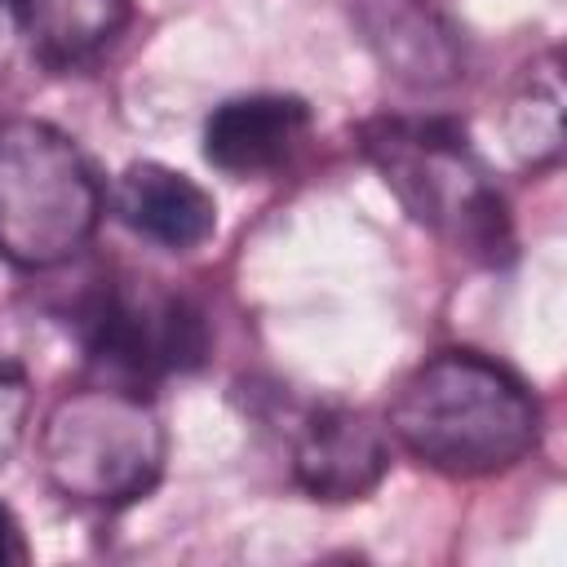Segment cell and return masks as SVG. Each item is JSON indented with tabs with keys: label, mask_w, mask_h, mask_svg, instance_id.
Returning <instances> with one entry per match:
<instances>
[{
	"label": "cell",
	"mask_w": 567,
	"mask_h": 567,
	"mask_svg": "<svg viewBox=\"0 0 567 567\" xmlns=\"http://www.w3.org/2000/svg\"><path fill=\"white\" fill-rule=\"evenodd\" d=\"M102 186L84 151L31 115L0 120V261L53 270L97 230Z\"/></svg>",
	"instance_id": "3957f363"
},
{
	"label": "cell",
	"mask_w": 567,
	"mask_h": 567,
	"mask_svg": "<svg viewBox=\"0 0 567 567\" xmlns=\"http://www.w3.org/2000/svg\"><path fill=\"white\" fill-rule=\"evenodd\" d=\"M359 22L394 75L412 84H439L456 75V40L425 0H372Z\"/></svg>",
	"instance_id": "30bf717a"
},
{
	"label": "cell",
	"mask_w": 567,
	"mask_h": 567,
	"mask_svg": "<svg viewBox=\"0 0 567 567\" xmlns=\"http://www.w3.org/2000/svg\"><path fill=\"white\" fill-rule=\"evenodd\" d=\"M164 421L142 390L102 381L62 394L40 425L44 478L80 505H128L159 483Z\"/></svg>",
	"instance_id": "277c9868"
},
{
	"label": "cell",
	"mask_w": 567,
	"mask_h": 567,
	"mask_svg": "<svg viewBox=\"0 0 567 567\" xmlns=\"http://www.w3.org/2000/svg\"><path fill=\"white\" fill-rule=\"evenodd\" d=\"M9 35H18V27H13V13H9V0H0V62H4Z\"/></svg>",
	"instance_id": "5bb4252c"
},
{
	"label": "cell",
	"mask_w": 567,
	"mask_h": 567,
	"mask_svg": "<svg viewBox=\"0 0 567 567\" xmlns=\"http://www.w3.org/2000/svg\"><path fill=\"white\" fill-rule=\"evenodd\" d=\"M310 133V106L292 93H244L204 120V159L230 177L284 168Z\"/></svg>",
	"instance_id": "52a82bcc"
},
{
	"label": "cell",
	"mask_w": 567,
	"mask_h": 567,
	"mask_svg": "<svg viewBox=\"0 0 567 567\" xmlns=\"http://www.w3.org/2000/svg\"><path fill=\"white\" fill-rule=\"evenodd\" d=\"M9 563H27V540H22L13 509L0 505V567H9Z\"/></svg>",
	"instance_id": "4fadbf2b"
},
{
	"label": "cell",
	"mask_w": 567,
	"mask_h": 567,
	"mask_svg": "<svg viewBox=\"0 0 567 567\" xmlns=\"http://www.w3.org/2000/svg\"><path fill=\"white\" fill-rule=\"evenodd\" d=\"M18 421H22V377L9 363H0V456L13 447Z\"/></svg>",
	"instance_id": "7c38bea8"
},
{
	"label": "cell",
	"mask_w": 567,
	"mask_h": 567,
	"mask_svg": "<svg viewBox=\"0 0 567 567\" xmlns=\"http://www.w3.org/2000/svg\"><path fill=\"white\" fill-rule=\"evenodd\" d=\"M390 470L385 430L346 403H315L292 425V478L315 501H359Z\"/></svg>",
	"instance_id": "8992f818"
},
{
	"label": "cell",
	"mask_w": 567,
	"mask_h": 567,
	"mask_svg": "<svg viewBox=\"0 0 567 567\" xmlns=\"http://www.w3.org/2000/svg\"><path fill=\"white\" fill-rule=\"evenodd\" d=\"M9 13L40 62L75 66L128 27L133 0H9Z\"/></svg>",
	"instance_id": "9c48e42d"
},
{
	"label": "cell",
	"mask_w": 567,
	"mask_h": 567,
	"mask_svg": "<svg viewBox=\"0 0 567 567\" xmlns=\"http://www.w3.org/2000/svg\"><path fill=\"white\" fill-rule=\"evenodd\" d=\"M363 159L416 226L478 266L514 257V217L470 133L443 115H377L359 128Z\"/></svg>",
	"instance_id": "7a4b0ae2"
},
{
	"label": "cell",
	"mask_w": 567,
	"mask_h": 567,
	"mask_svg": "<svg viewBox=\"0 0 567 567\" xmlns=\"http://www.w3.org/2000/svg\"><path fill=\"white\" fill-rule=\"evenodd\" d=\"M505 137L509 151L532 168H549L563 155V84L554 62L545 71H532L527 84L509 97Z\"/></svg>",
	"instance_id": "8fae6325"
},
{
	"label": "cell",
	"mask_w": 567,
	"mask_h": 567,
	"mask_svg": "<svg viewBox=\"0 0 567 567\" xmlns=\"http://www.w3.org/2000/svg\"><path fill=\"white\" fill-rule=\"evenodd\" d=\"M75 332L93 363L133 390L168 372H190L208 354L204 315L151 279H102L89 288L75 306Z\"/></svg>",
	"instance_id": "5b68a950"
},
{
	"label": "cell",
	"mask_w": 567,
	"mask_h": 567,
	"mask_svg": "<svg viewBox=\"0 0 567 567\" xmlns=\"http://www.w3.org/2000/svg\"><path fill=\"white\" fill-rule=\"evenodd\" d=\"M111 208L133 235H142L168 252H190L217 235L213 195L195 177H186L182 168H168L155 159L128 164L115 177Z\"/></svg>",
	"instance_id": "ba28073f"
},
{
	"label": "cell",
	"mask_w": 567,
	"mask_h": 567,
	"mask_svg": "<svg viewBox=\"0 0 567 567\" xmlns=\"http://www.w3.org/2000/svg\"><path fill=\"white\" fill-rule=\"evenodd\" d=\"M385 421L403 452L456 478L501 474L540 439L532 390L478 350H439L421 359L399 381Z\"/></svg>",
	"instance_id": "6da1fadb"
}]
</instances>
